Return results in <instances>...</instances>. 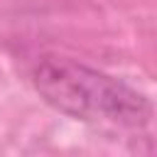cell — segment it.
<instances>
[{"label":"cell","instance_id":"1","mask_svg":"<svg viewBox=\"0 0 157 157\" xmlns=\"http://www.w3.org/2000/svg\"><path fill=\"white\" fill-rule=\"evenodd\" d=\"M34 86L49 105L76 120L115 128H142L150 120V103L142 93L71 59L39 61Z\"/></svg>","mask_w":157,"mask_h":157}]
</instances>
